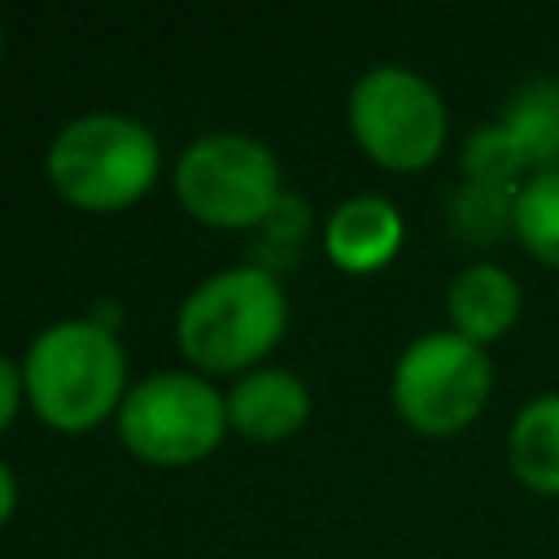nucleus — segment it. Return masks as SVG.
Returning <instances> with one entry per match:
<instances>
[{
  "mask_svg": "<svg viewBox=\"0 0 559 559\" xmlns=\"http://www.w3.org/2000/svg\"><path fill=\"white\" fill-rule=\"evenodd\" d=\"M459 170L467 183H489V188H520L533 175L528 157L520 153V144L502 122H485L467 131V140L459 144Z\"/></svg>",
  "mask_w": 559,
  "mask_h": 559,
  "instance_id": "nucleus-15",
  "label": "nucleus"
},
{
  "mask_svg": "<svg viewBox=\"0 0 559 559\" xmlns=\"http://www.w3.org/2000/svg\"><path fill=\"white\" fill-rule=\"evenodd\" d=\"M515 240L528 258L559 271V170H537L515 192Z\"/></svg>",
  "mask_w": 559,
  "mask_h": 559,
  "instance_id": "nucleus-14",
  "label": "nucleus"
},
{
  "mask_svg": "<svg viewBox=\"0 0 559 559\" xmlns=\"http://www.w3.org/2000/svg\"><path fill=\"white\" fill-rule=\"evenodd\" d=\"M227 432V397L192 371H157L127 389L118 406L122 445L162 467L205 459Z\"/></svg>",
  "mask_w": 559,
  "mask_h": 559,
  "instance_id": "nucleus-7",
  "label": "nucleus"
},
{
  "mask_svg": "<svg viewBox=\"0 0 559 559\" xmlns=\"http://www.w3.org/2000/svg\"><path fill=\"white\" fill-rule=\"evenodd\" d=\"M310 419V389L297 371H245L227 393V428L249 441H284Z\"/></svg>",
  "mask_w": 559,
  "mask_h": 559,
  "instance_id": "nucleus-9",
  "label": "nucleus"
},
{
  "mask_svg": "<svg viewBox=\"0 0 559 559\" xmlns=\"http://www.w3.org/2000/svg\"><path fill=\"white\" fill-rule=\"evenodd\" d=\"M288 323V297L262 266H227L201 280L175 319V341L201 371H245L266 358Z\"/></svg>",
  "mask_w": 559,
  "mask_h": 559,
  "instance_id": "nucleus-2",
  "label": "nucleus"
},
{
  "mask_svg": "<svg viewBox=\"0 0 559 559\" xmlns=\"http://www.w3.org/2000/svg\"><path fill=\"white\" fill-rule=\"evenodd\" d=\"M520 310H524L520 280L498 262H472L450 280V293H445L450 332L476 345L507 336L520 323Z\"/></svg>",
  "mask_w": 559,
  "mask_h": 559,
  "instance_id": "nucleus-10",
  "label": "nucleus"
},
{
  "mask_svg": "<svg viewBox=\"0 0 559 559\" xmlns=\"http://www.w3.org/2000/svg\"><path fill=\"white\" fill-rule=\"evenodd\" d=\"M175 197L179 205L210 227H253L275 214L280 197V162L275 153L240 131L197 135L175 162Z\"/></svg>",
  "mask_w": 559,
  "mask_h": 559,
  "instance_id": "nucleus-6",
  "label": "nucleus"
},
{
  "mask_svg": "<svg viewBox=\"0 0 559 559\" xmlns=\"http://www.w3.org/2000/svg\"><path fill=\"white\" fill-rule=\"evenodd\" d=\"M515 192L520 188H489L463 179L450 192V231L476 249L498 245L507 231L515 236Z\"/></svg>",
  "mask_w": 559,
  "mask_h": 559,
  "instance_id": "nucleus-13",
  "label": "nucleus"
},
{
  "mask_svg": "<svg viewBox=\"0 0 559 559\" xmlns=\"http://www.w3.org/2000/svg\"><path fill=\"white\" fill-rule=\"evenodd\" d=\"M393 411L424 437H454L480 419L493 393V362L485 345L459 332H424L393 362Z\"/></svg>",
  "mask_w": 559,
  "mask_h": 559,
  "instance_id": "nucleus-4",
  "label": "nucleus"
},
{
  "mask_svg": "<svg viewBox=\"0 0 559 559\" xmlns=\"http://www.w3.org/2000/svg\"><path fill=\"white\" fill-rule=\"evenodd\" d=\"M0 44H4V35H0Z\"/></svg>",
  "mask_w": 559,
  "mask_h": 559,
  "instance_id": "nucleus-18",
  "label": "nucleus"
},
{
  "mask_svg": "<svg viewBox=\"0 0 559 559\" xmlns=\"http://www.w3.org/2000/svg\"><path fill=\"white\" fill-rule=\"evenodd\" d=\"M26 397V380H22V367L13 358L0 354V432L17 419V406Z\"/></svg>",
  "mask_w": 559,
  "mask_h": 559,
  "instance_id": "nucleus-16",
  "label": "nucleus"
},
{
  "mask_svg": "<svg viewBox=\"0 0 559 559\" xmlns=\"http://www.w3.org/2000/svg\"><path fill=\"white\" fill-rule=\"evenodd\" d=\"M349 131L384 170H424L441 157L450 114L441 92L411 66H371L349 87Z\"/></svg>",
  "mask_w": 559,
  "mask_h": 559,
  "instance_id": "nucleus-5",
  "label": "nucleus"
},
{
  "mask_svg": "<svg viewBox=\"0 0 559 559\" xmlns=\"http://www.w3.org/2000/svg\"><path fill=\"white\" fill-rule=\"evenodd\" d=\"M13 507H17V480H13V472L0 463V524L13 515Z\"/></svg>",
  "mask_w": 559,
  "mask_h": 559,
  "instance_id": "nucleus-17",
  "label": "nucleus"
},
{
  "mask_svg": "<svg viewBox=\"0 0 559 559\" xmlns=\"http://www.w3.org/2000/svg\"><path fill=\"white\" fill-rule=\"evenodd\" d=\"M44 166L52 188L74 210L114 214L153 188L162 148L153 131L127 114H83L52 135Z\"/></svg>",
  "mask_w": 559,
  "mask_h": 559,
  "instance_id": "nucleus-3",
  "label": "nucleus"
},
{
  "mask_svg": "<svg viewBox=\"0 0 559 559\" xmlns=\"http://www.w3.org/2000/svg\"><path fill=\"white\" fill-rule=\"evenodd\" d=\"M520 153L528 157L533 175L537 170H559V74H542L520 83L498 118Z\"/></svg>",
  "mask_w": 559,
  "mask_h": 559,
  "instance_id": "nucleus-12",
  "label": "nucleus"
},
{
  "mask_svg": "<svg viewBox=\"0 0 559 559\" xmlns=\"http://www.w3.org/2000/svg\"><path fill=\"white\" fill-rule=\"evenodd\" d=\"M26 402L57 432L105 424L127 397V354L105 323L66 319L44 328L22 362Z\"/></svg>",
  "mask_w": 559,
  "mask_h": 559,
  "instance_id": "nucleus-1",
  "label": "nucleus"
},
{
  "mask_svg": "<svg viewBox=\"0 0 559 559\" xmlns=\"http://www.w3.org/2000/svg\"><path fill=\"white\" fill-rule=\"evenodd\" d=\"M402 236H406V223L397 205L376 192L341 201L323 223V249L349 275H371L389 266L402 249Z\"/></svg>",
  "mask_w": 559,
  "mask_h": 559,
  "instance_id": "nucleus-8",
  "label": "nucleus"
},
{
  "mask_svg": "<svg viewBox=\"0 0 559 559\" xmlns=\"http://www.w3.org/2000/svg\"><path fill=\"white\" fill-rule=\"evenodd\" d=\"M507 463L524 489L559 498V393H537L515 411L507 432Z\"/></svg>",
  "mask_w": 559,
  "mask_h": 559,
  "instance_id": "nucleus-11",
  "label": "nucleus"
}]
</instances>
